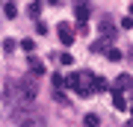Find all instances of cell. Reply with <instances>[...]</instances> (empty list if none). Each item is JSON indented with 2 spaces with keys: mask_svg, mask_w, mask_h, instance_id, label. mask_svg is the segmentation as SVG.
<instances>
[{
  "mask_svg": "<svg viewBox=\"0 0 133 127\" xmlns=\"http://www.w3.org/2000/svg\"><path fill=\"white\" fill-rule=\"evenodd\" d=\"M6 98H9L12 106H33V98H36V89L30 80H12L6 86Z\"/></svg>",
  "mask_w": 133,
  "mask_h": 127,
  "instance_id": "cell-1",
  "label": "cell"
},
{
  "mask_svg": "<svg viewBox=\"0 0 133 127\" xmlns=\"http://www.w3.org/2000/svg\"><path fill=\"white\" fill-rule=\"evenodd\" d=\"M12 121L18 127H44L42 115H36L30 106H12Z\"/></svg>",
  "mask_w": 133,
  "mask_h": 127,
  "instance_id": "cell-2",
  "label": "cell"
},
{
  "mask_svg": "<svg viewBox=\"0 0 133 127\" xmlns=\"http://www.w3.org/2000/svg\"><path fill=\"white\" fill-rule=\"evenodd\" d=\"M83 95V98H92V95L98 92V77H92V71H83L80 74V89H77Z\"/></svg>",
  "mask_w": 133,
  "mask_h": 127,
  "instance_id": "cell-3",
  "label": "cell"
},
{
  "mask_svg": "<svg viewBox=\"0 0 133 127\" xmlns=\"http://www.w3.org/2000/svg\"><path fill=\"white\" fill-rule=\"evenodd\" d=\"M56 33H59V42L65 44V47H68V44L74 42V30L68 27V24H59V30H56Z\"/></svg>",
  "mask_w": 133,
  "mask_h": 127,
  "instance_id": "cell-4",
  "label": "cell"
},
{
  "mask_svg": "<svg viewBox=\"0 0 133 127\" xmlns=\"http://www.w3.org/2000/svg\"><path fill=\"white\" fill-rule=\"evenodd\" d=\"M30 74H33V77H42V74H44V65H42L36 56H30Z\"/></svg>",
  "mask_w": 133,
  "mask_h": 127,
  "instance_id": "cell-5",
  "label": "cell"
},
{
  "mask_svg": "<svg viewBox=\"0 0 133 127\" xmlns=\"http://www.w3.org/2000/svg\"><path fill=\"white\" fill-rule=\"evenodd\" d=\"M112 104H115V109H127V101H124V95L115 89V95H112Z\"/></svg>",
  "mask_w": 133,
  "mask_h": 127,
  "instance_id": "cell-6",
  "label": "cell"
},
{
  "mask_svg": "<svg viewBox=\"0 0 133 127\" xmlns=\"http://www.w3.org/2000/svg\"><path fill=\"white\" fill-rule=\"evenodd\" d=\"M86 18H89V6H86V3H80V6H77V21H80V24H86Z\"/></svg>",
  "mask_w": 133,
  "mask_h": 127,
  "instance_id": "cell-7",
  "label": "cell"
},
{
  "mask_svg": "<svg viewBox=\"0 0 133 127\" xmlns=\"http://www.w3.org/2000/svg\"><path fill=\"white\" fill-rule=\"evenodd\" d=\"M101 33H104L107 38H112V36H115V27H112V24H107V21H104V24H101Z\"/></svg>",
  "mask_w": 133,
  "mask_h": 127,
  "instance_id": "cell-8",
  "label": "cell"
},
{
  "mask_svg": "<svg viewBox=\"0 0 133 127\" xmlns=\"http://www.w3.org/2000/svg\"><path fill=\"white\" fill-rule=\"evenodd\" d=\"M130 86H133V83H130V77H124V74H121V77H118V83H115V89L121 92V89H130Z\"/></svg>",
  "mask_w": 133,
  "mask_h": 127,
  "instance_id": "cell-9",
  "label": "cell"
},
{
  "mask_svg": "<svg viewBox=\"0 0 133 127\" xmlns=\"http://www.w3.org/2000/svg\"><path fill=\"white\" fill-rule=\"evenodd\" d=\"M30 18H38V15H42V3H30Z\"/></svg>",
  "mask_w": 133,
  "mask_h": 127,
  "instance_id": "cell-10",
  "label": "cell"
},
{
  "mask_svg": "<svg viewBox=\"0 0 133 127\" xmlns=\"http://www.w3.org/2000/svg\"><path fill=\"white\" fill-rule=\"evenodd\" d=\"M101 121H98V115L95 112H89V115H86V127H98Z\"/></svg>",
  "mask_w": 133,
  "mask_h": 127,
  "instance_id": "cell-11",
  "label": "cell"
},
{
  "mask_svg": "<svg viewBox=\"0 0 133 127\" xmlns=\"http://www.w3.org/2000/svg\"><path fill=\"white\" fill-rule=\"evenodd\" d=\"M68 86H71V89H80V74H71V77H68Z\"/></svg>",
  "mask_w": 133,
  "mask_h": 127,
  "instance_id": "cell-12",
  "label": "cell"
},
{
  "mask_svg": "<svg viewBox=\"0 0 133 127\" xmlns=\"http://www.w3.org/2000/svg\"><path fill=\"white\" fill-rule=\"evenodd\" d=\"M3 12L9 15V18H15V15H18V9H15V3H6V6H3Z\"/></svg>",
  "mask_w": 133,
  "mask_h": 127,
  "instance_id": "cell-13",
  "label": "cell"
},
{
  "mask_svg": "<svg viewBox=\"0 0 133 127\" xmlns=\"http://www.w3.org/2000/svg\"><path fill=\"white\" fill-rule=\"evenodd\" d=\"M21 47H24L27 53H33V47H36V44H33V38H24V42H21Z\"/></svg>",
  "mask_w": 133,
  "mask_h": 127,
  "instance_id": "cell-14",
  "label": "cell"
},
{
  "mask_svg": "<svg viewBox=\"0 0 133 127\" xmlns=\"http://www.w3.org/2000/svg\"><path fill=\"white\" fill-rule=\"evenodd\" d=\"M3 50H6V53L15 50V42H12V38H6V42H3Z\"/></svg>",
  "mask_w": 133,
  "mask_h": 127,
  "instance_id": "cell-15",
  "label": "cell"
},
{
  "mask_svg": "<svg viewBox=\"0 0 133 127\" xmlns=\"http://www.w3.org/2000/svg\"><path fill=\"white\" fill-rule=\"evenodd\" d=\"M59 62L62 65H71V53H59Z\"/></svg>",
  "mask_w": 133,
  "mask_h": 127,
  "instance_id": "cell-16",
  "label": "cell"
},
{
  "mask_svg": "<svg viewBox=\"0 0 133 127\" xmlns=\"http://www.w3.org/2000/svg\"><path fill=\"white\" fill-rule=\"evenodd\" d=\"M107 56L112 59V62H118V59H121V53H118V50H107Z\"/></svg>",
  "mask_w": 133,
  "mask_h": 127,
  "instance_id": "cell-17",
  "label": "cell"
},
{
  "mask_svg": "<svg viewBox=\"0 0 133 127\" xmlns=\"http://www.w3.org/2000/svg\"><path fill=\"white\" fill-rule=\"evenodd\" d=\"M92 50H98V53H104V50H107V44H104V42H95V44H92Z\"/></svg>",
  "mask_w": 133,
  "mask_h": 127,
  "instance_id": "cell-18",
  "label": "cell"
},
{
  "mask_svg": "<svg viewBox=\"0 0 133 127\" xmlns=\"http://www.w3.org/2000/svg\"><path fill=\"white\" fill-rule=\"evenodd\" d=\"M50 3H56V6H59V0H50Z\"/></svg>",
  "mask_w": 133,
  "mask_h": 127,
  "instance_id": "cell-19",
  "label": "cell"
},
{
  "mask_svg": "<svg viewBox=\"0 0 133 127\" xmlns=\"http://www.w3.org/2000/svg\"><path fill=\"white\" fill-rule=\"evenodd\" d=\"M130 15H133V3H130Z\"/></svg>",
  "mask_w": 133,
  "mask_h": 127,
  "instance_id": "cell-20",
  "label": "cell"
}]
</instances>
